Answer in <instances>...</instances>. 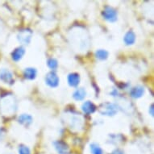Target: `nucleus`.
Masks as SVG:
<instances>
[{"instance_id":"3","label":"nucleus","mask_w":154,"mask_h":154,"mask_svg":"<svg viewBox=\"0 0 154 154\" xmlns=\"http://www.w3.org/2000/svg\"><path fill=\"white\" fill-rule=\"evenodd\" d=\"M0 79L6 83L11 82L13 79L12 73L7 69H0Z\"/></svg>"},{"instance_id":"13","label":"nucleus","mask_w":154,"mask_h":154,"mask_svg":"<svg viewBox=\"0 0 154 154\" xmlns=\"http://www.w3.org/2000/svg\"><path fill=\"white\" fill-rule=\"evenodd\" d=\"M24 76L26 79L32 80L36 76V70L34 68H28L24 70Z\"/></svg>"},{"instance_id":"18","label":"nucleus","mask_w":154,"mask_h":154,"mask_svg":"<svg viewBox=\"0 0 154 154\" xmlns=\"http://www.w3.org/2000/svg\"><path fill=\"white\" fill-rule=\"evenodd\" d=\"M19 154H30V151L27 147L21 146L19 149Z\"/></svg>"},{"instance_id":"15","label":"nucleus","mask_w":154,"mask_h":154,"mask_svg":"<svg viewBox=\"0 0 154 154\" xmlns=\"http://www.w3.org/2000/svg\"><path fill=\"white\" fill-rule=\"evenodd\" d=\"M19 39H20V41H21V42L27 44L30 41L31 35H28V32H23L20 35Z\"/></svg>"},{"instance_id":"1","label":"nucleus","mask_w":154,"mask_h":154,"mask_svg":"<svg viewBox=\"0 0 154 154\" xmlns=\"http://www.w3.org/2000/svg\"><path fill=\"white\" fill-rule=\"evenodd\" d=\"M103 15L104 19L109 22H115L117 20V12L116 11L111 7H106L103 11Z\"/></svg>"},{"instance_id":"12","label":"nucleus","mask_w":154,"mask_h":154,"mask_svg":"<svg viewBox=\"0 0 154 154\" xmlns=\"http://www.w3.org/2000/svg\"><path fill=\"white\" fill-rule=\"evenodd\" d=\"M19 122L20 124H24V125H29L32 122V118L29 115L23 114V115H22V116L19 117Z\"/></svg>"},{"instance_id":"9","label":"nucleus","mask_w":154,"mask_h":154,"mask_svg":"<svg viewBox=\"0 0 154 154\" xmlns=\"http://www.w3.org/2000/svg\"><path fill=\"white\" fill-rule=\"evenodd\" d=\"M143 94H144V88L141 87V86H137V87H135V88L132 89L131 91V97H133V98H135V99L140 98Z\"/></svg>"},{"instance_id":"6","label":"nucleus","mask_w":154,"mask_h":154,"mask_svg":"<svg viewBox=\"0 0 154 154\" xmlns=\"http://www.w3.org/2000/svg\"><path fill=\"white\" fill-rule=\"evenodd\" d=\"M55 144L56 149L57 150L59 153L61 154H68L69 153V148L67 147L65 143L61 141H57L54 143Z\"/></svg>"},{"instance_id":"7","label":"nucleus","mask_w":154,"mask_h":154,"mask_svg":"<svg viewBox=\"0 0 154 154\" xmlns=\"http://www.w3.org/2000/svg\"><path fill=\"white\" fill-rule=\"evenodd\" d=\"M25 53V49L23 47H19L12 53V59L15 61H20Z\"/></svg>"},{"instance_id":"11","label":"nucleus","mask_w":154,"mask_h":154,"mask_svg":"<svg viewBox=\"0 0 154 154\" xmlns=\"http://www.w3.org/2000/svg\"><path fill=\"white\" fill-rule=\"evenodd\" d=\"M86 91L84 90L83 88H80L76 90L75 92L73 93V98L76 99V100H83L86 97Z\"/></svg>"},{"instance_id":"5","label":"nucleus","mask_w":154,"mask_h":154,"mask_svg":"<svg viewBox=\"0 0 154 154\" xmlns=\"http://www.w3.org/2000/svg\"><path fill=\"white\" fill-rule=\"evenodd\" d=\"M80 82V77L78 73H70L68 76V82L70 86H77Z\"/></svg>"},{"instance_id":"14","label":"nucleus","mask_w":154,"mask_h":154,"mask_svg":"<svg viewBox=\"0 0 154 154\" xmlns=\"http://www.w3.org/2000/svg\"><path fill=\"white\" fill-rule=\"evenodd\" d=\"M96 57L99 60H105L108 57V53L103 49H99L96 52Z\"/></svg>"},{"instance_id":"4","label":"nucleus","mask_w":154,"mask_h":154,"mask_svg":"<svg viewBox=\"0 0 154 154\" xmlns=\"http://www.w3.org/2000/svg\"><path fill=\"white\" fill-rule=\"evenodd\" d=\"M103 110V111H102V113L104 114V115H106V116H114L117 111L115 106H114L113 104L111 103L105 104Z\"/></svg>"},{"instance_id":"8","label":"nucleus","mask_w":154,"mask_h":154,"mask_svg":"<svg viewBox=\"0 0 154 154\" xmlns=\"http://www.w3.org/2000/svg\"><path fill=\"white\" fill-rule=\"evenodd\" d=\"M82 111L86 114H91L94 113L96 110V106H94V104L92 103L91 102H86L82 106Z\"/></svg>"},{"instance_id":"16","label":"nucleus","mask_w":154,"mask_h":154,"mask_svg":"<svg viewBox=\"0 0 154 154\" xmlns=\"http://www.w3.org/2000/svg\"><path fill=\"white\" fill-rule=\"evenodd\" d=\"M91 150L92 154H103V150L101 148L96 144H92L91 145Z\"/></svg>"},{"instance_id":"17","label":"nucleus","mask_w":154,"mask_h":154,"mask_svg":"<svg viewBox=\"0 0 154 154\" xmlns=\"http://www.w3.org/2000/svg\"><path fill=\"white\" fill-rule=\"evenodd\" d=\"M48 67L52 69H55L57 68V66H58V63H57V61H56L55 59H49L48 61Z\"/></svg>"},{"instance_id":"2","label":"nucleus","mask_w":154,"mask_h":154,"mask_svg":"<svg viewBox=\"0 0 154 154\" xmlns=\"http://www.w3.org/2000/svg\"><path fill=\"white\" fill-rule=\"evenodd\" d=\"M45 82L50 87H57L59 84V78L55 73L50 72L46 76Z\"/></svg>"},{"instance_id":"10","label":"nucleus","mask_w":154,"mask_h":154,"mask_svg":"<svg viewBox=\"0 0 154 154\" xmlns=\"http://www.w3.org/2000/svg\"><path fill=\"white\" fill-rule=\"evenodd\" d=\"M124 42L128 45H133L135 43V41H136V35L134 34V32H128L127 33L125 36H124Z\"/></svg>"}]
</instances>
